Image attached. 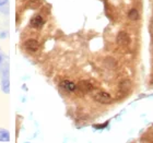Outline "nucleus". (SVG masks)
<instances>
[{"mask_svg": "<svg viewBox=\"0 0 153 143\" xmlns=\"http://www.w3.org/2000/svg\"><path fill=\"white\" fill-rule=\"evenodd\" d=\"M93 98L101 104H111L113 102V97L109 93L104 91H96L93 93Z\"/></svg>", "mask_w": 153, "mask_h": 143, "instance_id": "obj_1", "label": "nucleus"}, {"mask_svg": "<svg viewBox=\"0 0 153 143\" xmlns=\"http://www.w3.org/2000/svg\"><path fill=\"white\" fill-rule=\"evenodd\" d=\"M116 42L121 47H127L130 44V36L125 31H120L118 35H117V37H116Z\"/></svg>", "mask_w": 153, "mask_h": 143, "instance_id": "obj_2", "label": "nucleus"}, {"mask_svg": "<svg viewBox=\"0 0 153 143\" xmlns=\"http://www.w3.org/2000/svg\"><path fill=\"white\" fill-rule=\"evenodd\" d=\"M1 90L4 93L9 94L10 92V81H9V71L7 68H4V72H2V78H1Z\"/></svg>", "mask_w": 153, "mask_h": 143, "instance_id": "obj_3", "label": "nucleus"}, {"mask_svg": "<svg viewBox=\"0 0 153 143\" xmlns=\"http://www.w3.org/2000/svg\"><path fill=\"white\" fill-rule=\"evenodd\" d=\"M24 47H25V49L29 50V52H37L38 48H40V43H38L36 40H34V38H30V40H25Z\"/></svg>", "mask_w": 153, "mask_h": 143, "instance_id": "obj_4", "label": "nucleus"}, {"mask_svg": "<svg viewBox=\"0 0 153 143\" xmlns=\"http://www.w3.org/2000/svg\"><path fill=\"white\" fill-rule=\"evenodd\" d=\"M44 23L45 21H44V19H43V17L40 14H36L31 19L30 25L32 26V27H35V29H40V27H42V26L44 25Z\"/></svg>", "mask_w": 153, "mask_h": 143, "instance_id": "obj_5", "label": "nucleus"}, {"mask_svg": "<svg viewBox=\"0 0 153 143\" xmlns=\"http://www.w3.org/2000/svg\"><path fill=\"white\" fill-rule=\"evenodd\" d=\"M60 86L68 92H75V90H77V84H75V82L69 81V80L61 81V82H60Z\"/></svg>", "mask_w": 153, "mask_h": 143, "instance_id": "obj_6", "label": "nucleus"}, {"mask_svg": "<svg viewBox=\"0 0 153 143\" xmlns=\"http://www.w3.org/2000/svg\"><path fill=\"white\" fill-rule=\"evenodd\" d=\"M77 88L80 90V91L84 92V93H88V92L93 91V85L91 84L89 81H81V82H79V84L77 85Z\"/></svg>", "mask_w": 153, "mask_h": 143, "instance_id": "obj_7", "label": "nucleus"}, {"mask_svg": "<svg viewBox=\"0 0 153 143\" xmlns=\"http://www.w3.org/2000/svg\"><path fill=\"white\" fill-rule=\"evenodd\" d=\"M0 141L1 142H8V141H10V134H9V132L7 130H4V129H1L0 130Z\"/></svg>", "mask_w": 153, "mask_h": 143, "instance_id": "obj_8", "label": "nucleus"}, {"mask_svg": "<svg viewBox=\"0 0 153 143\" xmlns=\"http://www.w3.org/2000/svg\"><path fill=\"white\" fill-rule=\"evenodd\" d=\"M119 88H120V90H121V91L124 92V93H126V92L129 91V90H130V88H131L130 82H129V81H128V80L123 81V82L120 83Z\"/></svg>", "mask_w": 153, "mask_h": 143, "instance_id": "obj_9", "label": "nucleus"}, {"mask_svg": "<svg viewBox=\"0 0 153 143\" xmlns=\"http://www.w3.org/2000/svg\"><path fill=\"white\" fill-rule=\"evenodd\" d=\"M128 18L130 19L131 21H136V20H138L139 19V13L138 11L136 10V9H131L129 13H128Z\"/></svg>", "mask_w": 153, "mask_h": 143, "instance_id": "obj_10", "label": "nucleus"}, {"mask_svg": "<svg viewBox=\"0 0 153 143\" xmlns=\"http://www.w3.org/2000/svg\"><path fill=\"white\" fill-rule=\"evenodd\" d=\"M29 7H31V8H38V7H40V1H37V0H33V1H30V2H29Z\"/></svg>", "mask_w": 153, "mask_h": 143, "instance_id": "obj_11", "label": "nucleus"}, {"mask_svg": "<svg viewBox=\"0 0 153 143\" xmlns=\"http://www.w3.org/2000/svg\"><path fill=\"white\" fill-rule=\"evenodd\" d=\"M107 124H108V122H105V124H103V125H94V128H96V129H103V128H105V127L107 126Z\"/></svg>", "mask_w": 153, "mask_h": 143, "instance_id": "obj_12", "label": "nucleus"}, {"mask_svg": "<svg viewBox=\"0 0 153 143\" xmlns=\"http://www.w3.org/2000/svg\"><path fill=\"white\" fill-rule=\"evenodd\" d=\"M8 4V0H0V7H2L4 4Z\"/></svg>", "mask_w": 153, "mask_h": 143, "instance_id": "obj_13", "label": "nucleus"}, {"mask_svg": "<svg viewBox=\"0 0 153 143\" xmlns=\"http://www.w3.org/2000/svg\"><path fill=\"white\" fill-rule=\"evenodd\" d=\"M2 61H4V57H2V55H0V66H1Z\"/></svg>", "mask_w": 153, "mask_h": 143, "instance_id": "obj_14", "label": "nucleus"}, {"mask_svg": "<svg viewBox=\"0 0 153 143\" xmlns=\"http://www.w3.org/2000/svg\"><path fill=\"white\" fill-rule=\"evenodd\" d=\"M1 37H6V33H2V34H1Z\"/></svg>", "mask_w": 153, "mask_h": 143, "instance_id": "obj_15", "label": "nucleus"}]
</instances>
